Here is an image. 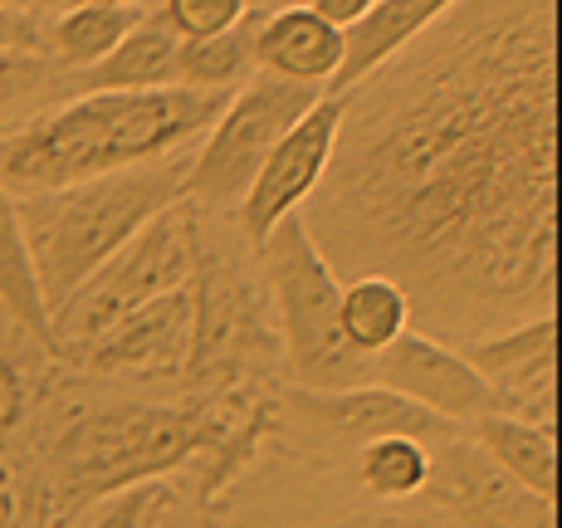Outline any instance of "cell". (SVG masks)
I'll use <instances>...</instances> for the list:
<instances>
[{"mask_svg":"<svg viewBox=\"0 0 562 528\" xmlns=\"http://www.w3.org/2000/svg\"><path fill=\"white\" fill-rule=\"evenodd\" d=\"M215 440V426L187 406H108L79 416L49 450V499L59 509L113 499L187 465Z\"/></svg>","mask_w":562,"mask_h":528,"instance_id":"4","label":"cell"},{"mask_svg":"<svg viewBox=\"0 0 562 528\" xmlns=\"http://www.w3.org/2000/svg\"><path fill=\"white\" fill-rule=\"evenodd\" d=\"M30 406V386H25V368H20L10 352H0V446L20 430Z\"/></svg>","mask_w":562,"mask_h":528,"instance_id":"24","label":"cell"},{"mask_svg":"<svg viewBox=\"0 0 562 528\" xmlns=\"http://www.w3.org/2000/svg\"><path fill=\"white\" fill-rule=\"evenodd\" d=\"M201 269V225L191 201H177L143 225L103 269H93L69 299L49 314V352L79 358L99 333L161 294H177Z\"/></svg>","mask_w":562,"mask_h":528,"instance_id":"5","label":"cell"},{"mask_svg":"<svg viewBox=\"0 0 562 528\" xmlns=\"http://www.w3.org/2000/svg\"><path fill=\"white\" fill-rule=\"evenodd\" d=\"M250 10H259V15H274V10H294V5H308V0H245Z\"/></svg>","mask_w":562,"mask_h":528,"instance_id":"31","label":"cell"},{"mask_svg":"<svg viewBox=\"0 0 562 528\" xmlns=\"http://www.w3.org/2000/svg\"><path fill=\"white\" fill-rule=\"evenodd\" d=\"M187 171L191 157H157L143 167H123L108 177L69 181V187L25 191L15 201L25 250L35 265L45 308L64 304L93 269H103L143 231L153 215L187 201Z\"/></svg>","mask_w":562,"mask_h":528,"instance_id":"3","label":"cell"},{"mask_svg":"<svg viewBox=\"0 0 562 528\" xmlns=\"http://www.w3.org/2000/svg\"><path fill=\"white\" fill-rule=\"evenodd\" d=\"M69 5H99V10H143V0H69Z\"/></svg>","mask_w":562,"mask_h":528,"instance_id":"32","label":"cell"},{"mask_svg":"<svg viewBox=\"0 0 562 528\" xmlns=\"http://www.w3.org/2000/svg\"><path fill=\"white\" fill-rule=\"evenodd\" d=\"M436 450L416 436H376L358 450V480L376 499H411L430 484Z\"/></svg>","mask_w":562,"mask_h":528,"instance_id":"20","label":"cell"},{"mask_svg":"<svg viewBox=\"0 0 562 528\" xmlns=\"http://www.w3.org/2000/svg\"><path fill=\"white\" fill-rule=\"evenodd\" d=\"M411 328V299L382 274H352L338 289V333L358 358L372 362Z\"/></svg>","mask_w":562,"mask_h":528,"instance_id":"17","label":"cell"},{"mask_svg":"<svg viewBox=\"0 0 562 528\" xmlns=\"http://www.w3.org/2000/svg\"><path fill=\"white\" fill-rule=\"evenodd\" d=\"M342 117H348V93H318L308 103V113L269 147V157L259 161L250 191L240 196V231L245 240H265L284 215H299L313 201V191L328 177L333 147H338Z\"/></svg>","mask_w":562,"mask_h":528,"instance_id":"8","label":"cell"},{"mask_svg":"<svg viewBox=\"0 0 562 528\" xmlns=\"http://www.w3.org/2000/svg\"><path fill=\"white\" fill-rule=\"evenodd\" d=\"M245 74H250V25L177 49V89L235 93L245 83Z\"/></svg>","mask_w":562,"mask_h":528,"instance_id":"21","label":"cell"},{"mask_svg":"<svg viewBox=\"0 0 562 528\" xmlns=\"http://www.w3.org/2000/svg\"><path fill=\"white\" fill-rule=\"evenodd\" d=\"M348 93L304 221L328 265L402 284L411 318L499 333L553 314V0H460Z\"/></svg>","mask_w":562,"mask_h":528,"instance_id":"1","label":"cell"},{"mask_svg":"<svg viewBox=\"0 0 562 528\" xmlns=\"http://www.w3.org/2000/svg\"><path fill=\"white\" fill-rule=\"evenodd\" d=\"M250 5L245 0H161L157 20L181 40V45H201V40H221L245 25Z\"/></svg>","mask_w":562,"mask_h":528,"instance_id":"23","label":"cell"},{"mask_svg":"<svg viewBox=\"0 0 562 528\" xmlns=\"http://www.w3.org/2000/svg\"><path fill=\"white\" fill-rule=\"evenodd\" d=\"M191 348H196V294L187 284L177 294L153 299V304L127 314L123 323H113L74 362H83L89 372L161 377V372L187 368Z\"/></svg>","mask_w":562,"mask_h":528,"instance_id":"11","label":"cell"},{"mask_svg":"<svg viewBox=\"0 0 562 528\" xmlns=\"http://www.w3.org/2000/svg\"><path fill=\"white\" fill-rule=\"evenodd\" d=\"M460 0H376L342 35V69L333 74L328 93H352L362 79L386 69L406 45H416L430 25H440Z\"/></svg>","mask_w":562,"mask_h":528,"instance_id":"14","label":"cell"},{"mask_svg":"<svg viewBox=\"0 0 562 528\" xmlns=\"http://www.w3.org/2000/svg\"><path fill=\"white\" fill-rule=\"evenodd\" d=\"M367 382L406 396L420 412L440 416V422H450V426H470L474 416L494 412L490 386L470 368V358H464L460 348H450V342H440L436 333H426V328H406L392 348L376 352Z\"/></svg>","mask_w":562,"mask_h":528,"instance_id":"9","label":"cell"},{"mask_svg":"<svg viewBox=\"0 0 562 528\" xmlns=\"http://www.w3.org/2000/svg\"><path fill=\"white\" fill-rule=\"evenodd\" d=\"M0 49L45 54V25L35 15H0Z\"/></svg>","mask_w":562,"mask_h":528,"instance_id":"26","label":"cell"},{"mask_svg":"<svg viewBox=\"0 0 562 528\" xmlns=\"http://www.w3.org/2000/svg\"><path fill=\"white\" fill-rule=\"evenodd\" d=\"M294 412L308 416L318 430H328V436L338 440H367L376 436H416V440H456V426L440 422V416L420 412L416 402H406V396L386 392V386L376 382H362V386H338V392H294Z\"/></svg>","mask_w":562,"mask_h":528,"instance_id":"12","label":"cell"},{"mask_svg":"<svg viewBox=\"0 0 562 528\" xmlns=\"http://www.w3.org/2000/svg\"><path fill=\"white\" fill-rule=\"evenodd\" d=\"M0 528H20V480L5 456H0Z\"/></svg>","mask_w":562,"mask_h":528,"instance_id":"28","label":"cell"},{"mask_svg":"<svg viewBox=\"0 0 562 528\" xmlns=\"http://www.w3.org/2000/svg\"><path fill=\"white\" fill-rule=\"evenodd\" d=\"M69 99V74L45 54L0 49V113L30 103H64Z\"/></svg>","mask_w":562,"mask_h":528,"instance_id":"22","label":"cell"},{"mask_svg":"<svg viewBox=\"0 0 562 528\" xmlns=\"http://www.w3.org/2000/svg\"><path fill=\"white\" fill-rule=\"evenodd\" d=\"M313 99H318L313 89L279 83V79H269V74H250V79L225 99L221 117L205 127L201 147L191 153L187 201H196V206H240L259 161L308 113Z\"/></svg>","mask_w":562,"mask_h":528,"instance_id":"7","label":"cell"},{"mask_svg":"<svg viewBox=\"0 0 562 528\" xmlns=\"http://www.w3.org/2000/svg\"><path fill=\"white\" fill-rule=\"evenodd\" d=\"M328 528H426V524H411V519H386V514H376V519H342V524H328Z\"/></svg>","mask_w":562,"mask_h":528,"instance_id":"30","label":"cell"},{"mask_svg":"<svg viewBox=\"0 0 562 528\" xmlns=\"http://www.w3.org/2000/svg\"><path fill=\"white\" fill-rule=\"evenodd\" d=\"M372 5H376V0H308V10H313V15H318L323 25L342 30V35H348V30L358 25V20H362Z\"/></svg>","mask_w":562,"mask_h":528,"instance_id":"27","label":"cell"},{"mask_svg":"<svg viewBox=\"0 0 562 528\" xmlns=\"http://www.w3.org/2000/svg\"><path fill=\"white\" fill-rule=\"evenodd\" d=\"M470 440L480 446V456L490 460L499 475H509L528 499L548 504L558 499V436L553 426H533L518 422V416H474L470 422Z\"/></svg>","mask_w":562,"mask_h":528,"instance_id":"15","label":"cell"},{"mask_svg":"<svg viewBox=\"0 0 562 528\" xmlns=\"http://www.w3.org/2000/svg\"><path fill=\"white\" fill-rule=\"evenodd\" d=\"M265 255V279L274 294L279 333H284V352L294 377L308 392H338V386H362L372 362L342 342L338 333V269L318 250L308 235L304 211L284 215L274 231L259 240Z\"/></svg>","mask_w":562,"mask_h":528,"instance_id":"6","label":"cell"},{"mask_svg":"<svg viewBox=\"0 0 562 528\" xmlns=\"http://www.w3.org/2000/svg\"><path fill=\"white\" fill-rule=\"evenodd\" d=\"M143 20V10H99V5H64L45 25V59L64 74H83L103 64L123 45V35Z\"/></svg>","mask_w":562,"mask_h":528,"instance_id":"18","label":"cell"},{"mask_svg":"<svg viewBox=\"0 0 562 528\" xmlns=\"http://www.w3.org/2000/svg\"><path fill=\"white\" fill-rule=\"evenodd\" d=\"M250 69L318 93L342 69V30L323 25L308 5L274 10L250 25Z\"/></svg>","mask_w":562,"mask_h":528,"instance_id":"13","label":"cell"},{"mask_svg":"<svg viewBox=\"0 0 562 528\" xmlns=\"http://www.w3.org/2000/svg\"><path fill=\"white\" fill-rule=\"evenodd\" d=\"M0 308L30 338L49 348V308H45V294H40L35 265H30V250H25V231H20V211L5 181H0Z\"/></svg>","mask_w":562,"mask_h":528,"instance_id":"19","label":"cell"},{"mask_svg":"<svg viewBox=\"0 0 562 528\" xmlns=\"http://www.w3.org/2000/svg\"><path fill=\"white\" fill-rule=\"evenodd\" d=\"M157 494L161 490H153V484H137V490L113 494V509L99 519V528H153Z\"/></svg>","mask_w":562,"mask_h":528,"instance_id":"25","label":"cell"},{"mask_svg":"<svg viewBox=\"0 0 562 528\" xmlns=\"http://www.w3.org/2000/svg\"><path fill=\"white\" fill-rule=\"evenodd\" d=\"M69 5V0H0V15H45V10H54V15H59V10Z\"/></svg>","mask_w":562,"mask_h":528,"instance_id":"29","label":"cell"},{"mask_svg":"<svg viewBox=\"0 0 562 528\" xmlns=\"http://www.w3.org/2000/svg\"><path fill=\"white\" fill-rule=\"evenodd\" d=\"M177 49H181V40L171 35L157 15H143L103 64H93V69H83V74H69V99L74 93L177 89Z\"/></svg>","mask_w":562,"mask_h":528,"instance_id":"16","label":"cell"},{"mask_svg":"<svg viewBox=\"0 0 562 528\" xmlns=\"http://www.w3.org/2000/svg\"><path fill=\"white\" fill-rule=\"evenodd\" d=\"M460 352L484 377L499 416L553 426V416H558V323L553 314L524 318L499 333H484V338H474Z\"/></svg>","mask_w":562,"mask_h":528,"instance_id":"10","label":"cell"},{"mask_svg":"<svg viewBox=\"0 0 562 528\" xmlns=\"http://www.w3.org/2000/svg\"><path fill=\"white\" fill-rule=\"evenodd\" d=\"M225 99L231 93L205 89L74 93L30 117L20 133L0 137V181L20 191H49L171 157L187 143H201Z\"/></svg>","mask_w":562,"mask_h":528,"instance_id":"2","label":"cell"}]
</instances>
